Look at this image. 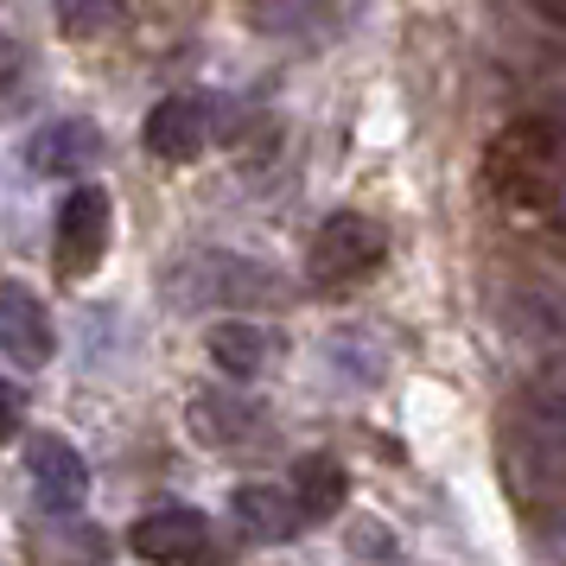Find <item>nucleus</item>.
Returning a JSON list of instances; mask_svg holds the SVG:
<instances>
[{
    "instance_id": "f257e3e1",
    "label": "nucleus",
    "mask_w": 566,
    "mask_h": 566,
    "mask_svg": "<svg viewBox=\"0 0 566 566\" xmlns=\"http://www.w3.org/2000/svg\"><path fill=\"white\" fill-rule=\"evenodd\" d=\"M172 300L179 306H274L281 281L242 255H191L172 274Z\"/></svg>"
},
{
    "instance_id": "f03ea898",
    "label": "nucleus",
    "mask_w": 566,
    "mask_h": 566,
    "mask_svg": "<svg viewBox=\"0 0 566 566\" xmlns=\"http://www.w3.org/2000/svg\"><path fill=\"white\" fill-rule=\"evenodd\" d=\"M382 255H388L382 223H376V217H363V210H337V217H325L318 235H312L306 274L318 286H344V281H363Z\"/></svg>"
},
{
    "instance_id": "7ed1b4c3",
    "label": "nucleus",
    "mask_w": 566,
    "mask_h": 566,
    "mask_svg": "<svg viewBox=\"0 0 566 566\" xmlns=\"http://www.w3.org/2000/svg\"><path fill=\"white\" fill-rule=\"evenodd\" d=\"M128 547L147 566H210L217 560V528L198 510H154L134 522Z\"/></svg>"
},
{
    "instance_id": "20e7f679",
    "label": "nucleus",
    "mask_w": 566,
    "mask_h": 566,
    "mask_svg": "<svg viewBox=\"0 0 566 566\" xmlns=\"http://www.w3.org/2000/svg\"><path fill=\"white\" fill-rule=\"evenodd\" d=\"M52 249H57V274H64V281H83V274L108 255V198L96 185H77V191L57 205Z\"/></svg>"
},
{
    "instance_id": "39448f33",
    "label": "nucleus",
    "mask_w": 566,
    "mask_h": 566,
    "mask_svg": "<svg viewBox=\"0 0 566 566\" xmlns=\"http://www.w3.org/2000/svg\"><path fill=\"white\" fill-rule=\"evenodd\" d=\"M27 471H32V490H39V510H57V515L83 510V496H90V464L77 459L71 439L39 433L27 446Z\"/></svg>"
},
{
    "instance_id": "423d86ee",
    "label": "nucleus",
    "mask_w": 566,
    "mask_h": 566,
    "mask_svg": "<svg viewBox=\"0 0 566 566\" xmlns=\"http://www.w3.org/2000/svg\"><path fill=\"white\" fill-rule=\"evenodd\" d=\"M0 344H7V363H13V369H45L52 350H57L52 318L32 300V286H20V281L0 286Z\"/></svg>"
},
{
    "instance_id": "0eeeda50",
    "label": "nucleus",
    "mask_w": 566,
    "mask_h": 566,
    "mask_svg": "<svg viewBox=\"0 0 566 566\" xmlns=\"http://www.w3.org/2000/svg\"><path fill=\"white\" fill-rule=\"evenodd\" d=\"M210 103L198 96H166V103L147 115V128H140V147L154 159H198V147L210 140Z\"/></svg>"
},
{
    "instance_id": "6e6552de",
    "label": "nucleus",
    "mask_w": 566,
    "mask_h": 566,
    "mask_svg": "<svg viewBox=\"0 0 566 566\" xmlns=\"http://www.w3.org/2000/svg\"><path fill=\"white\" fill-rule=\"evenodd\" d=\"M32 566H103L108 560V535L96 528V522H77V510L57 515L45 510V522H39V535L27 541Z\"/></svg>"
},
{
    "instance_id": "1a4fd4ad",
    "label": "nucleus",
    "mask_w": 566,
    "mask_h": 566,
    "mask_svg": "<svg viewBox=\"0 0 566 566\" xmlns=\"http://www.w3.org/2000/svg\"><path fill=\"white\" fill-rule=\"evenodd\" d=\"M230 515L242 522V535H255V541H293L300 528H306V515H300V496L281 484H242L230 496Z\"/></svg>"
},
{
    "instance_id": "9d476101",
    "label": "nucleus",
    "mask_w": 566,
    "mask_h": 566,
    "mask_svg": "<svg viewBox=\"0 0 566 566\" xmlns=\"http://www.w3.org/2000/svg\"><path fill=\"white\" fill-rule=\"evenodd\" d=\"M205 350L230 382H255L261 369H268V357H274V337L261 332L255 318H223V325H210Z\"/></svg>"
},
{
    "instance_id": "9b49d317",
    "label": "nucleus",
    "mask_w": 566,
    "mask_h": 566,
    "mask_svg": "<svg viewBox=\"0 0 566 566\" xmlns=\"http://www.w3.org/2000/svg\"><path fill=\"white\" fill-rule=\"evenodd\" d=\"M261 408L255 401H242V395H223V388H205L198 401H191V433L205 439V446H242V439H261Z\"/></svg>"
},
{
    "instance_id": "f8f14e48",
    "label": "nucleus",
    "mask_w": 566,
    "mask_h": 566,
    "mask_svg": "<svg viewBox=\"0 0 566 566\" xmlns=\"http://www.w3.org/2000/svg\"><path fill=\"white\" fill-rule=\"evenodd\" d=\"M90 159H103V134L90 128V122H45V128L32 134V166L52 172V179L83 172Z\"/></svg>"
},
{
    "instance_id": "ddd939ff",
    "label": "nucleus",
    "mask_w": 566,
    "mask_h": 566,
    "mask_svg": "<svg viewBox=\"0 0 566 566\" xmlns=\"http://www.w3.org/2000/svg\"><path fill=\"white\" fill-rule=\"evenodd\" d=\"M344 490H350V478H344V464L325 459V452H312V459L293 464V496H300V515H306V522H332V515L344 510Z\"/></svg>"
},
{
    "instance_id": "4468645a",
    "label": "nucleus",
    "mask_w": 566,
    "mask_h": 566,
    "mask_svg": "<svg viewBox=\"0 0 566 566\" xmlns=\"http://www.w3.org/2000/svg\"><path fill=\"white\" fill-rule=\"evenodd\" d=\"M522 408H528V433H535L541 446H554V452L566 459V363L554 369V376H541V382L528 388V401H522Z\"/></svg>"
},
{
    "instance_id": "2eb2a0df",
    "label": "nucleus",
    "mask_w": 566,
    "mask_h": 566,
    "mask_svg": "<svg viewBox=\"0 0 566 566\" xmlns=\"http://www.w3.org/2000/svg\"><path fill=\"white\" fill-rule=\"evenodd\" d=\"M52 7H57V27L71 39H90V32H103L115 20V0H52Z\"/></svg>"
},
{
    "instance_id": "dca6fc26",
    "label": "nucleus",
    "mask_w": 566,
    "mask_h": 566,
    "mask_svg": "<svg viewBox=\"0 0 566 566\" xmlns=\"http://www.w3.org/2000/svg\"><path fill=\"white\" fill-rule=\"evenodd\" d=\"M344 541L357 547L363 560H401V541H388V528H382V522H369V515H363V522H357Z\"/></svg>"
},
{
    "instance_id": "f3484780",
    "label": "nucleus",
    "mask_w": 566,
    "mask_h": 566,
    "mask_svg": "<svg viewBox=\"0 0 566 566\" xmlns=\"http://www.w3.org/2000/svg\"><path fill=\"white\" fill-rule=\"evenodd\" d=\"M535 7V20H547L554 32H566V0H528Z\"/></svg>"
},
{
    "instance_id": "a211bd4d",
    "label": "nucleus",
    "mask_w": 566,
    "mask_h": 566,
    "mask_svg": "<svg viewBox=\"0 0 566 566\" xmlns=\"http://www.w3.org/2000/svg\"><path fill=\"white\" fill-rule=\"evenodd\" d=\"M541 547H547V560H554V566H566V522H554V528H547V541H541Z\"/></svg>"
},
{
    "instance_id": "6ab92c4d",
    "label": "nucleus",
    "mask_w": 566,
    "mask_h": 566,
    "mask_svg": "<svg viewBox=\"0 0 566 566\" xmlns=\"http://www.w3.org/2000/svg\"><path fill=\"white\" fill-rule=\"evenodd\" d=\"M7 433H20V382H7Z\"/></svg>"
}]
</instances>
